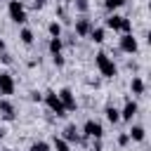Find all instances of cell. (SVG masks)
I'll return each instance as SVG.
<instances>
[{"instance_id":"44dd1931","label":"cell","mask_w":151,"mask_h":151,"mask_svg":"<svg viewBox=\"0 0 151 151\" xmlns=\"http://www.w3.org/2000/svg\"><path fill=\"white\" fill-rule=\"evenodd\" d=\"M125 5V0H104V7L109 9V12H116L118 7H123Z\"/></svg>"},{"instance_id":"2e32d148","label":"cell","mask_w":151,"mask_h":151,"mask_svg":"<svg viewBox=\"0 0 151 151\" xmlns=\"http://www.w3.org/2000/svg\"><path fill=\"white\" fill-rule=\"evenodd\" d=\"M47 50H50V54H61V50H64V40H61V38H50Z\"/></svg>"},{"instance_id":"6da1fadb","label":"cell","mask_w":151,"mask_h":151,"mask_svg":"<svg viewBox=\"0 0 151 151\" xmlns=\"http://www.w3.org/2000/svg\"><path fill=\"white\" fill-rule=\"evenodd\" d=\"M94 64H97V68H99V73L104 78H116L118 76V66L113 64V59L106 52H97L94 54Z\"/></svg>"},{"instance_id":"8992f818","label":"cell","mask_w":151,"mask_h":151,"mask_svg":"<svg viewBox=\"0 0 151 151\" xmlns=\"http://www.w3.org/2000/svg\"><path fill=\"white\" fill-rule=\"evenodd\" d=\"M14 90H17V83H14L12 73L9 71H0V94L9 97V94H14Z\"/></svg>"},{"instance_id":"3957f363","label":"cell","mask_w":151,"mask_h":151,"mask_svg":"<svg viewBox=\"0 0 151 151\" xmlns=\"http://www.w3.org/2000/svg\"><path fill=\"white\" fill-rule=\"evenodd\" d=\"M7 14H9V19H12L14 24H26V19H28L26 7H24L21 0H9V5H7Z\"/></svg>"},{"instance_id":"d6a6232c","label":"cell","mask_w":151,"mask_h":151,"mask_svg":"<svg viewBox=\"0 0 151 151\" xmlns=\"http://www.w3.org/2000/svg\"><path fill=\"white\" fill-rule=\"evenodd\" d=\"M87 151H94V149H87Z\"/></svg>"},{"instance_id":"cb8c5ba5","label":"cell","mask_w":151,"mask_h":151,"mask_svg":"<svg viewBox=\"0 0 151 151\" xmlns=\"http://www.w3.org/2000/svg\"><path fill=\"white\" fill-rule=\"evenodd\" d=\"M73 5H76V9H78V12H87V7H90V2H87V0H73Z\"/></svg>"},{"instance_id":"ba28073f","label":"cell","mask_w":151,"mask_h":151,"mask_svg":"<svg viewBox=\"0 0 151 151\" xmlns=\"http://www.w3.org/2000/svg\"><path fill=\"white\" fill-rule=\"evenodd\" d=\"M137 111H139L137 101H134V99H127V101H125V106L120 109V120H125V123H132V118L137 116Z\"/></svg>"},{"instance_id":"4fadbf2b","label":"cell","mask_w":151,"mask_h":151,"mask_svg":"<svg viewBox=\"0 0 151 151\" xmlns=\"http://www.w3.org/2000/svg\"><path fill=\"white\" fill-rule=\"evenodd\" d=\"M127 137H130V142H144L146 139V130L142 125H132L127 130Z\"/></svg>"},{"instance_id":"9a60e30c","label":"cell","mask_w":151,"mask_h":151,"mask_svg":"<svg viewBox=\"0 0 151 151\" xmlns=\"http://www.w3.org/2000/svg\"><path fill=\"white\" fill-rule=\"evenodd\" d=\"M120 19H123L120 14H116V12H111V14L106 17V21H104V26H106V28H111V31H118V28H120Z\"/></svg>"},{"instance_id":"d4e9b609","label":"cell","mask_w":151,"mask_h":151,"mask_svg":"<svg viewBox=\"0 0 151 151\" xmlns=\"http://www.w3.org/2000/svg\"><path fill=\"white\" fill-rule=\"evenodd\" d=\"M52 64H54L57 68H61L66 61H64V57H61V54H52Z\"/></svg>"},{"instance_id":"5b68a950","label":"cell","mask_w":151,"mask_h":151,"mask_svg":"<svg viewBox=\"0 0 151 151\" xmlns=\"http://www.w3.org/2000/svg\"><path fill=\"white\" fill-rule=\"evenodd\" d=\"M118 47H120V52H125V54H137V52H139V42H137V38H134L132 33H120Z\"/></svg>"},{"instance_id":"4316f807","label":"cell","mask_w":151,"mask_h":151,"mask_svg":"<svg viewBox=\"0 0 151 151\" xmlns=\"http://www.w3.org/2000/svg\"><path fill=\"white\" fill-rule=\"evenodd\" d=\"M0 61H2V64H12V57H9L7 52H0Z\"/></svg>"},{"instance_id":"1f68e13d","label":"cell","mask_w":151,"mask_h":151,"mask_svg":"<svg viewBox=\"0 0 151 151\" xmlns=\"http://www.w3.org/2000/svg\"><path fill=\"white\" fill-rule=\"evenodd\" d=\"M2 151H14V149H2Z\"/></svg>"},{"instance_id":"d6986e66","label":"cell","mask_w":151,"mask_h":151,"mask_svg":"<svg viewBox=\"0 0 151 151\" xmlns=\"http://www.w3.org/2000/svg\"><path fill=\"white\" fill-rule=\"evenodd\" d=\"M19 40H21L24 45H33V42H35V35H33L31 28H21V31H19Z\"/></svg>"},{"instance_id":"52a82bcc","label":"cell","mask_w":151,"mask_h":151,"mask_svg":"<svg viewBox=\"0 0 151 151\" xmlns=\"http://www.w3.org/2000/svg\"><path fill=\"white\" fill-rule=\"evenodd\" d=\"M57 94H59V99H61V104H64L66 111H76L78 109V101H76V94H73L71 87H61Z\"/></svg>"},{"instance_id":"484cf974","label":"cell","mask_w":151,"mask_h":151,"mask_svg":"<svg viewBox=\"0 0 151 151\" xmlns=\"http://www.w3.org/2000/svg\"><path fill=\"white\" fill-rule=\"evenodd\" d=\"M118 144H120V146H127V144H130V137H127V132L118 134Z\"/></svg>"},{"instance_id":"603a6c76","label":"cell","mask_w":151,"mask_h":151,"mask_svg":"<svg viewBox=\"0 0 151 151\" xmlns=\"http://www.w3.org/2000/svg\"><path fill=\"white\" fill-rule=\"evenodd\" d=\"M120 33H132V21L127 19V17H123L120 19V28H118Z\"/></svg>"},{"instance_id":"f1b7e54d","label":"cell","mask_w":151,"mask_h":151,"mask_svg":"<svg viewBox=\"0 0 151 151\" xmlns=\"http://www.w3.org/2000/svg\"><path fill=\"white\" fill-rule=\"evenodd\" d=\"M45 2H47V0H33V7H35V9H42Z\"/></svg>"},{"instance_id":"277c9868","label":"cell","mask_w":151,"mask_h":151,"mask_svg":"<svg viewBox=\"0 0 151 151\" xmlns=\"http://www.w3.org/2000/svg\"><path fill=\"white\" fill-rule=\"evenodd\" d=\"M83 137H87V139H101L104 137V125L99 120H94V118H87L83 123Z\"/></svg>"},{"instance_id":"7402d4cb","label":"cell","mask_w":151,"mask_h":151,"mask_svg":"<svg viewBox=\"0 0 151 151\" xmlns=\"http://www.w3.org/2000/svg\"><path fill=\"white\" fill-rule=\"evenodd\" d=\"M28 151H50V144L47 142H42V139H38V142H33L31 144V149Z\"/></svg>"},{"instance_id":"5bb4252c","label":"cell","mask_w":151,"mask_h":151,"mask_svg":"<svg viewBox=\"0 0 151 151\" xmlns=\"http://www.w3.org/2000/svg\"><path fill=\"white\" fill-rule=\"evenodd\" d=\"M92 42H97V45H101L104 40H106V28H101V26H92V31H90V35H87Z\"/></svg>"},{"instance_id":"4dcf8cb0","label":"cell","mask_w":151,"mask_h":151,"mask_svg":"<svg viewBox=\"0 0 151 151\" xmlns=\"http://www.w3.org/2000/svg\"><path fill=\"white\" fill-rule=\"evenodd\" d=\"M5 134H7V130H5V127H0V139H2Z\"/></svg>"},{"instance_id":"836d02e7","label":"cell","mask_w":151,"mask_h":151,"mask_svg":"<svg viewBox=\"0 0 151 151\" xmlns=\"http://www.w3.org/2000/svg\"><path fill=\"white\" fill-rule=\"evenodd\" d=\"M66 2H73V0H66Z\"/></svg>"},{"instance_id":"30bf717a","label":"cell","mask_w":151,"mask_h":151,"mask_svg":"<svg viewBox=\"0 0 151 151\" xmlns=\"http://www.w3.org/2000/svg\"><path fill=\"white\" fill-rule=\"evenodd\" d=\"M0 116L7 120V123H12L14 118H17V109H14V104L5 97V99H0Z\"/></svg>"},{"instance_id":"7c38bea8","label":"cell","mask_w":151,"mask_h":151,"mask_svg":"<svg viewBox=\"0 0 151 151\" xmlns=\"http://www.w3.org/2000/svg\"><path fill=\"white\" fill-rule=\"evenodd\" d=\"M144 90H146L144 80H142L139 76H132V80H130V92H132L134 97H142V94H144Z\"/></svg>"},{"instance_id":"ffe728a7","label":"cell","mask_w":151,"mask_h":151,"mask_svg":"<svg viewBox=\"0 0 151 151\" xmlns=\"http://www.w3.org/2000/svg\"><path fill=\"white\" fill-rule=\"evenodd\" d=\"M47 33H50V38H61V24L59 21H50L47 24Z\"/></svg>"},{"instance_id":"7a4b0ae2","label":"cell","mask_w":151,"mask_h":151,"mask_svg":"<svg viewBox=\"0 0 151 151\" xmlns=\"http://www.w3.org/2000/svg\"><path fill=\"white\" fill-rule=\"evenodd\" d=\"M42 101H45V106L57 116V118H64L68 111L64 109V104H61V99H59V94L54 92V90H47V92H42Z\"/></svg>"},{"instance_id":"f546056e","label":"cell","mask_w":151,"mask_h":151,"mask_svg":"<svg viewBox=\"0 0 151 151\" xmlns=\"http://www.w3.org/2000/svg\"><path fill=\"white\" fill-rule=\"evenodd\" d=\"M5 47H7V45H5V40L0 38V52H5Z\"/></svg>"},{"instance_id":"e0dca14e","label":"cell","mask_w":151,"mask_h":151,"mask_svg":"<svg viewBox=\"0 0 151 151\" xmlns=\"http://www.w3.org/2000/svg\"><path fill=\"white\" fill-rule=\"evenodd\" d=\"M104 113H106V120L109 123H120V109H116V106H106L104 109Z\"/></svg>"},{"instance_id":"ac0fdd59","label":"cell","mask_w":151,"mask_h":151,"mask_svg":"<svg viewBox=\"0 0 151 151\" xmlns=\"http://www.w3.org/2000/svg\"><path fill=\"white\" fill-rule=\"evenodd\" d=\"M52 149H54V151H71V144H68L64 137H57V134H54V139H52Z\"/></svg>"},{"instance_id":"8fae6325","label":"cell","mask_w":151,"mask_h":151,"mask_svg":"<svg viewBox=\"0 0 151 151\" xmlns=\"http://www.w3.org/2000/svg\"><path fill=\"white\" fill-rule=\"evenodd\" d=\"M61 137H64V139H66L68 144H73V142H76V144H78V142H83V134H80V130H78L76 125H66V127H64V134H61Z\"/></svg>"},{"instance_id":"83f0119b","label":"cell","mask_w":151,"mask_h":151,"mask_svg":"<svg viewBox=\"0 0 151 151\" xmlns=\"http://www.w3.org/2000/svg\"><path fill=\"white\" fill-rule=\"evenodd\" d=\"M31 101H42V94H40L38 90H33V92H31Z\"/></svg>"},{"instance_id":"9c48e42d","label":"cell","mask_w":151,"mask_h":151,"mask_svg":"<svg viewBox=\"0 0 151 151\" xmlns=\"http://www.w3.org/2000/svg\"><path fill=\"white\" fill-rule=\"evenodd\" d=\"M92 26H94V24H92L87 17H80V19H76V26H73V28H76V35H78V38H87L90 31H92Z\"/></svg>"}]
</instances>
